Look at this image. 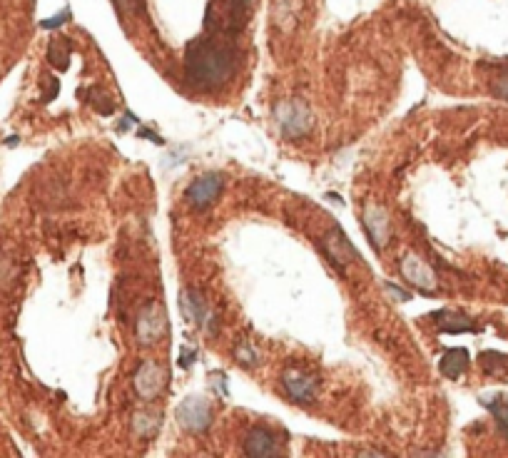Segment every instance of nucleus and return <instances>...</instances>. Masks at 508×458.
Segmentation results:
<instances>
[{
    "mask_svg": "<svg viewBox=\"0 0 508 458\" xmlns=\"http://www.w3.org/2000/svg\"><path fill=\"white\" fill-rule=\"evenodd\" d=\"M237 70L235 45L222 35H199L184 52V77L192 88L215 90Z\"/></svg>",
    "mask_w": 508,
    "mask_h": 458,
    "instance_id": "nucleus-1",
    "label": "nucleus"
},
{
    "mask_svg": "<svg viewBox=\"0 0 508 458\" xmlns=\"http://www.w3.org/2000/svg\"><path fill=\"white\" fill-rule=\"evenodd\" d=\"M224 190V177L219 172H204L199 177H195L190 182V187L184 190V199L187 204H192L195 210H207L210 204H215L219 199Z\"/></svg>",
    "mask_w": 508,
    "mask_h": 458,
    "instance_id": "nucleus-2",
    "label": "nucleus"
},
{
    "mask_svg": "<svg viewBox=\"0 0 508 458\" xmlns=\"http://www.w3.org/2000/svg\"><path fill=\"white\" fill-rule=\"evenodd\" d=\"M177 421L184 431L204 433L212 426V404L204 396H187L177 408Z\"/></svg>",
    "mask_w": 508,
    "mask_h": 458,
    "instance_id": "nucleus-3",
    "label": "nucleus"
},
{
    "mask_svg": "<svg viewBox=\"0 0 508 458\" xmlns=\"http://www.w3.org/2000/svg\"><path fill=\"white\" fill-rule=\"evenodd\" d=\"M277 122L286 137H302L311 130V110L302 100L282 102L277 108Z\"/></svg>",
    "mask_w": 508,
    "mask_h": 458,
    "instance_id": "nucleus-4",
    "label": "nucleus"
},
{
    "mask_svg": "<svg viewBox=\"0 0 508 458\" xmlns=\"http://www.w3.org/2000/svg\"><path fill=\"white\" fill-rule=\"evenodd\" d=\"M282 386L286 388L289 399L297 404H311L319 391V381L302 369H286L282 374Z\"/></svg>",
    "mask_w": 508,
    "mask_h": 458,
    "instance_id": "nucleus-5",
    "label": "nucleus"
},
{
    "mask_svg": "<svg viewBox=\"0 0 508 458\" xmlns=\"http://www.w3.org/2000/svg\"><path fill=\"white\" fill-rule=\"evenodd\" d=\"M165 381H167L165 369L157 361H145L137 369V374H135V391L145 401L157 399L162 394V388H165Z\"/></svg>",
    "mask_w": 508,
    "mask_h": 458,
    "instance_id": "nucleus-6",
    "label": "nucleus"
},
{
    "mask_svg": "<svg viewBox=\"0 0 508 458\" xmlns=\"http://www.w3.org/2000/svg\"><path fill=\"white\" fill-rule=\"evenodd\" d=\"M167 329V319L165 312H162V306L159 304H150L145 306L137 317V326H135V334L140 339L142 344H155Z\"/></svg>",
    "mask_w": 508,
    "mask_h": 458,
    "instance_id": "nucleus-7",
    "label": "nucleus"
},
{
    "mask_svg": "<svg viewBox=\"0 0 508 458\" xmlns=\"http://www.w3.org/2000/svg\"><path fill=\"white\" fill-rule=\"evenodd\" d=\"M244 453L254 458L280 456V444H277L274 433L267 426H254L244 439Z\"/></svg>",
    "mask_w": 508,
    "mask_h": 458,
    "instance_id": "nucleus-8",
    "label": "nucleus"
},
{
    "mask_svg": "<svg viewBox=\"0 0 508 458\" xmlns=\"http://www.w3.org/2000/svg\"><path fill=\"white\" fill-rule=\"evenodd\" d=\"M401 274H404L416 289H421V292H426V294L436 292V277H433V272L426 267L419 257H413V255L404 257V259H401Z\"/></svg>",
    "mask_w": 508,
    "mask_h": 458,
    "instance_id": "nucleus-9",
    "label": "nucleus"
},
{
    "mask_svg": "<svg viewBox=\"0 0 508 458\" xmlns=\"http://www.w3.org/2000/svg\"><path fill=\"white\" fill-rule=\"evenodd\" d=\"M179 309H182L184 319L195 326H204V319L210 317L207 301H204L202 294L195 292V289H184V292L179 294Z\"/></svg>",
    "mask_w": 508,
    "mask_h": 458,
    "instance_id": "nucleus-10",
    "label": "nucleus"
},
{
    "mask_svg": "<svg viewBox=\"0 0 508 458\" xmlns=\"http://www.w3.org/2000/svg\"><path fill=\"white\" fill-rule=\"evenodd\" d=\"M364 227H367L369 242L374 244L376 249L384 247V242L389 239V219L384 215V210L379 207H369L364 212Z\"/></svg>",
    "mask_w": 508,
    "mask_h": 458,
    "instance_id": "nucleus-11",
    "label": "nucleus"
},
{
    "mask_svg": "<svg viewBox=\"0 0 508 458\" xmlns=\"http://www.w3.org/2000/svg\"><path fill=\"white\" fill-rule=\"evenodd\" d=\"M433 324L438 326V331H449V334H458V331H473L476 321L471 317H466L464 312H453V309H441V312L431 314Z\"/></svg>",
    "mask_w": 508,
    "mask_h": 458,
    "instance_id": "nucleus-12",
    "label": "nucleus"
},
{
    "mask_svg": "<svg viewBox=\"0 0 508 458\" xmlns=\"http://www.w3.org/2000/svg\"><path fill=\"white\" fill-rule=\"evenodd\" d=\"M438 369H441V374L446 379H458V376L469 369V351L461 349V346L458 349H449L441 357V361H438Z\"/></svg>",
    "mask_w": 508,
    "mask_h": 458,
    "instance_id": "nucleus-13",
    "label": "nucleus"
},
{
    "mask_svg": "<svg viewBox=\"0 0 508 458\" xmlns=\"http://www.w3.org/2000/svg\"><path fill=\"white\" fill-rule=\"evenodd\" d=\"M478 361H481V366L489 371V374H494V371H503L508 366V357L496 354V351H483L481 357H478Z\"/></svg>",
    "mask_w": 508,
    "mask_h": 458,
    "instance_id": "nucleus-14",
    "label": "nucleus"
},
{
    "mask_svg": "<svg viewBox=\"0 0 508 458\" xmlns=\"http://www.w3.org/2000/svg\"><path fill=\"white\" fill-rule=\"evenodd\" d=\"M135 431L140 433V436H153V433H157V426H159V416H153V414H137L135 416Z\"/></svg>",
    "mask_w": 508,
    "mask_h": 458,
    "instance_id": "nucleus-15",
    "label": "nucleus"
},
{
    "mask_svg": "<svg viewBox=\"0 0 508 458\" xmlns=\"http://www.w3.org/2000/svg\"><path fill=\"white\" fill-rule=\"evenodd\" d=\"M235 357H237V361H240L242 366H254V364H257V351H254V346H249V344H242V346H237Z\"/></svg>",
    "mask_w": 508,
    "mask_h": 458,
    "instance_id": "nucleus-16",
    "label": "nucleus"
},
{
    "mask_svg": "<svg viewBox=\"0 0 508 458\" xmlns=\"http://www.w3.org/2000/svg\"><path fill=\"white\" fill-rule=\"evenodd\" d=\"M70 18V13H68V10H63V13L57 15V18H52V20H45L43 23V28H60L65 23V20Z\"/></svg>",
    "mask_w": 508,
    "mask_h": 458,
    "instance_id": "nucleus-17",
    "label": "nucleus"
},
{
    "mask_svg": "<svg viewBox=\"0 0 508 458\" xmlns=\"http://www.w3.org/2000/svg\"><path fill=\"white\" fill-rule=\"evenodd\" d=\"M387 289H389V294H391V297H396L399 301H409V299H411V294H409V292H401V286L387 284Z\"/></svg>",
    "mask_w": 508,
    "mask_h": 458,
    "instance_id": "nucleus-18",
    "label": "nucleus"
},
{
    "mask_svg": "<svg viewBox=\"0 0 508 458\" xmlns=\"http://www.w3.org/2000/svg\"><path fill=\"white\" fill-rule=\"evenodd\" d=\"M195 359H197V351H195V349H192V351H184V354H182V357H179V369H187V366H190V364L192 361H195Z\"/></svg>",
    "mask_w": 508,
    "mask_h": 458,
    "instance_id": "nucleus-19",
    "label": "nucleus"
},
{
    "mask_svg": "<svg viewBox=\"0 0 508 458\" xmlns=\"http://www.w3.org/2000/svg\"><path fill=\"white\" fill-rule=\"evenodd\" d=\"M496 92H498V95H503V97H508V77H503V80H498V83H496Z\"/></svg>",
    "mask_w": 508,
    "mask_h": 458,
    "instance_id": "nucleus-20",
    "label": "nucleus"
},
{
    "mask_svg": "<svg viewBox=\"0 0 508 458\" xmlns=\"http://www.w3.org/2000/svg\"><path fill=\"white\" fill-rule=\"evenodd\" d=\"M117 6L127 10V8H135V0H117Z\"/></svg>",
    "mask_w": 508,
    "mask_h": 458,
    "instance_id": "nucleus-21",
    "label": "nucleus"
}]
</instances>
